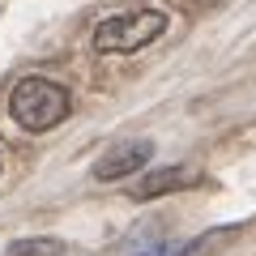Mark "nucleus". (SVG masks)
Masks as SVG:
<instances>
[{
    "label": "nucleus",
    "instance_id": "f257e3e1",
    "mask_svg": "<svg viewBox=\"0 0 256 256\" xmlns=\"http://www.w3.org/2000/svg\"><path fill=\"white\" fill-rule=\"evenodd\" d=\"M9 111L26 132H47L73 111V94L47 77H22L9 94Z\"/></svg>",
    "mask_w": 256,
    "mask_h": 256
},
{
    "label": "nucleus",
    "instance_id": "f03ea898",
    "mask_svg": "<svg viewBox=\"0 0 256 256\" xmlns=\"http://www.w3.org/2000/svg\"><path fill=\"white\" fill-rule=\"evenodd\" d=\"M162 30H166V13L162 9L116 13V18H102L98 26H94V52H102V56L141 52V47H150Z\"/></svg>",
    "mask_w": 256,
    "mask_h": 256
},
{
    "label": "nucleus",
    "instance_id": "7ed1b4c3",
    "mask_svg": "<svg viewBox=\"0 0 256 256\" xmlns=\"http://www.w3.org/2000/svg\"><path fill=\"white\" fill-rule=\"evenodd\" d=\"M150 158H154V146H150V141H120V146H111L107 154L94 162V180L116 184V180H124V175H137Z\"/></svg>",
    "mask_w": 256,
    "mask_h": 256
},
{
    "label": "nucleus",
    "instance_id": "20e7f679",
    "mask_svg": "<svg viewBox=\"0 0 256 256\" xmlns=\"http://www.w3.org/2000/svg\"><path fill=\"white\" fill-rule=\"evenodd\" d=\"M184 184H188V171H184V166H166V171H154L150 180L137 184V196H141V201H150V196H162V192L184 188Z\"/></svg>",
    "mask_w": 256,
    "mask_h": 256
},
{
    "label": "nucleus",
    "instance_id": "39448f33",
    "mask_svg": "<svg viewBox=\"0 0 256 256\" xmlns=\"http://www.w3.org/2000/svg\"><path fill=\"white\" fill-rule=\"evenodd\" d=\"M4 256H60V244L56 239H18Z\"/></svg>",
    "mask_w": 256,
    "mask_h": 256
},
{
    "label": "nucleus",
    "instance_id": "423d86ee",
    "mask_svg": "<svg viewBox=\"0 0 256 256\" xmlns=\"http://www.w3.org/2000/svg\"><path fill=\"white\" fill-rule=\"evenodd\" d=\"M137 256H171V248H166V244H150L146 252H137Z\"/></svg>",
    "mask_w": 256,
    "mask_h": 256
}]
</instances>
